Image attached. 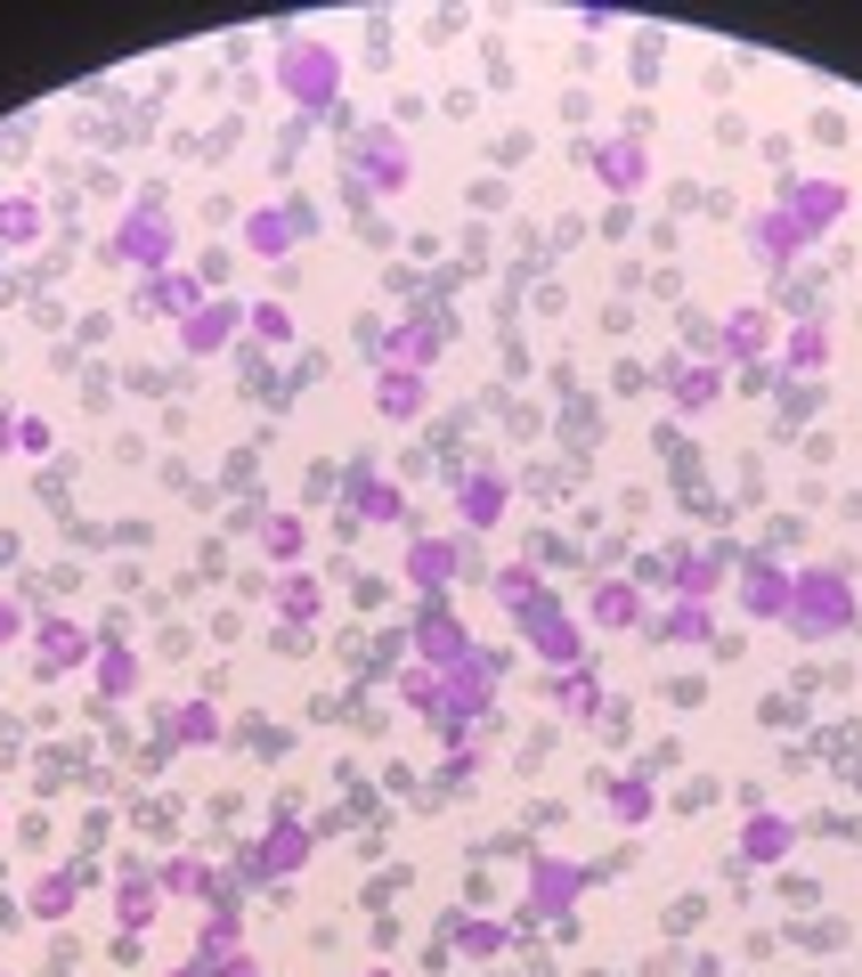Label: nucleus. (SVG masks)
<instances>
[{"label":"nucleus","mask_w":862,"mask_h":977,"mask_svg":"<svg viewBox=\"0 0 862 977\" xmlns=\"http://www.w3.org/2000/svg\"><path fill=\"white\" fill-rule=\"evenodd\" d=\"M790 620H797V635H830V628H854V595H846V571H805V579H790Z\"/></svg>","instance_id":"1"},{"label":"nucleus","mask_w":862,"mask_h":977,"mask_svg":"<svg viewBox=\"0 0 862 977\" xmlns=\"http://www.w3.org/2000/svg\"><path fill=\"white\" fill-rule=\"evenodd\" d=\"M277 82H285V98H294V107H334V90H343V66H334V49H326V41H285Z\"/></svg>","instance_id":"2"},{"label":"nucleus","mask_w":862,"mask_h":977,"mask_svg":"<svg viewBox=\"0 0 862 977\" xmlns=\"http://www.w3.org/2000/svg\"><path fill=\"white\" fill-rule=\"evenodd\" d=\"M521 628H529V635H537V652H545V660H554V668H569V660H586V652H578V644H586V635H578V620H569V611H562V603H545V595H537L529 611H521Z\"/></svg>","instance_id":"3"},{"label":"nucleus","mask_w":862,"mask_h":977,"mask_svg":"<svg viewBox=\"0 0 862 977\" xmlns=\"http://www.w3.org/2000/svg\"><path fill=\"white\" fill-rule=\"evenodd\" d=\"M115 253L122 261H139V269H155L171 253V228H164V213H155V204H139V213H130L122 228H115Z\"/></svg>","instance_id":"4"},{"label":"nucleus","mask_w":862,"mask_h":977,"mask_svg":"<svg viewBox=\"0 0 862 977\" xmlns=\"http://www.w3.org/2000/svg\"><path fill=\"white\" fill-rule=\"evenodd\" d=\"M237 326H245V310H237V302H204V310H196L188 326H179V343H188V358H212V351H220Z\"/></svg>","instance_id":"5"},{"label":"nucleus","mask_w":862,"mask_h":977,"mask_svg":"<svg viewBox=\"0 0 862 977\" xmlns=\"http://www.w3.org/2000/svg\"><path fill=\"white\" fill-rule=\"evenodd\" d=\"M741 603H749V620H790V579H781L773 562H749L741 571Z\"/></svg>","instance_id":"6"},{"label":"nucleus","mask_w":862,"mask_h":977,"mask_svg":"<svg viewBox=\"0 0 862 977\" xmlns=\"http://www.w3.org/2000/svg\"><path fill=\"white\" fill-rule=\"evenodd\" d=\"M790 196H797V204H790V220L805 228V237H814V228H830V220L846 213V188H839V179H797Z\"/></svg>","instance_id":"7"},{"label":"nucleus","mask_w":862,"mask_h":977,"mask_svg":"<svg viewBox=\"0 0 862 977\" xmlns=\"http://www.w3.org/2000/svg\"><path fill=\"white\" fill-rule=\"evenodd\" d=\"M415 644H424L432 677H439V668H456V660H464V628L448 620V611H424V628H415Z\"/></svg>","instance_id":"8"},{"label":"nucleus","mask_w":862,"mask_h":977,"mask_svg":"<svg viewBox=\"0 0 862 977\" xmlns=\"http://www.w3.org/2000/svg\"><path fill=\"white\" fill-rule=\"evenodd\" d=\"M724 326H733V334H724V351H733V358H749V367L773 351V310H733Z\"/></svg>","instance_id":"9"},{"label":"nucleus","mask_w":862,"mask_h":977,"mask_svg":"<svg viewBox=\"0 0 862 977\" xmlns=\"http://www.w3.org/2000/svg\"><path fill=\"white\" fill-rule=\"evenodd\" d=\"M741 856H749V863H781V856H790V822H781V815H749Z\"/></svg>","instance_id":"10"},{"label":"nucleus","mask_w":862,"mask_h":977,"mask_svg":"<svg viewBox=\"0 0 862 977\" xmlns=\"http://www.w3.org/2000/svg\"><path fill=\"white\" fill-rule=\"evenodd\" d=\"M448 571H456V546H448V537H415V546H407V579H415V586H439Z\"/></svg>","instance_id":"11"},{"label":"nucleus","mask_w":862,"mask_h":977,"mask_svg":"<svg viewBox=\"0 0 862 977\" xmlns=\"http://www.w3.org/2000/svg\"><path fill=\"white\" fill-rule=\"evenodd\" d=\"M358 164L375 171V188H399V179H407V147H399V139H367V147H358Z\"/></svg>","instance_id":"12"},{"label":"nucleus","mask_w":862,"mask_h":977,"mask_svg":"<svg viewBox=\"0 0 862 977\" xmlns=\"http://www.w3.org/2000/svg\"><path fill=\"white\" fill-rule=\"evenodd\" d=\"M667 392H675V407H692V416H700V407L716 399V367H667Z\"/></svg>","instance_id":"13"},{"label":"nucleus","mask_w":862,"mask_h":977,"mask_svg":"<svg viewBox=\"0 0 862 977\" xmlns=\"http://www.w3.org/2000/svg\"><path fill=\"white\" fill-rule=\"evenodd\" d=\"M643 171H651V164H643L635 139H611V147H603V179H611V188H643Z\"/></svg>","instance_id":"14"},{"label":"nucleus","mask_w":862,"mask_h":977,"mask_svg":"<svg viewBox=\"0 0 862 977\" xmlns=\"http://www.w3.org/2000/svg\"><path fill=\"white\" fill-rule=\"evenodd\" d=\"M375 407H383V416H415V407H424V383H415L407 367H390L383 392H375Z\"/></svg>","instance_id":"15"},{"label":"nucleus","mask_w":862,"mask_h":977,"mask_svg":"<svg viewBox=\"0 0 862 977\" xmlns=\"http://www.w3.org/2000/svg\"><path fill=\"white\" fill-rule=\"evenodd\" d=\"M756 245H765V253H773V269H781V261H790V253L805 245V228H797L790 213H765V220H756Z\"/></svg>","instance_id":"16"},{"label":"nucleus","mask_w":862,"mask_h":977,"mask_svg":"<svg viewBox=\"0 0 862 977\" xmlns=\"http://www.w3.org/2000/svg\"><path fill=\"white\" fill-rule=\"evenodd\" d=\"M594 620H603V628H635L643 620V595H635V586H603V595H594Z\"/></svg>","instance_id":"17"},{"label":"nucleus","mask_w":862,"mask_h":977,"mask_svg":"<svg viewBox=\"0 0 862 977\" xmlns=\"http://www.w3.org/2000/svg\"><path fill=\"white\" fill-rule=\"evenodd\" d=\"M73 660H82V628L49 620V628H41V668H73Z\"/></svg>","instance_id":"18"},{"label":"nucleus","mask_w":862,"mask_h":977,"mask_svg":"<svg viewBox=\"0 0 862 977\" xmlns=\"http://www.w3.org/2000/svg\"><path fill=\"white\" fill-rule=\"evenodd\" d=\"M269 871H294V863H309V831H294V822H277L269 831V856H260Z\"/></svg>","instance_id":"19"},{"label":"nucleus","mask_w":862,"mask_h":977,"mask_svg":"<svg viewBox=\"0 0 862 977\" xmlns=\"http://www.w3.org/2000/svg\"><path fill=\"white\" fill-rule=\"evenodd\" d=\"M277 603H285V620H301V628H309V620H318V579L294 571V579L277 586Z\"/></svg>","instance_id":"20"},{"label":"nucleus","mask_w":862,"mask_h":977,"mask_svg":"<svg viewBox=\"0 0 862 977\" xmlns=\"http://www.w3.org/2000/svg\"><path fill=\"white\" fill-rule=\"evenodd\" d=\"M529 880H537V896H545V905H569V896H578V871H569V863H554V856H537V871H529Z\"/></svg>","instance_id":"21"},{"label":"nucleus","mask_w":862,"mask_h":977,"mask_svg":"<svg viewBox=\"0 0 862 977\" xmlns=\"http://www.w3.org/2000/svg\"><path fill=\"white\" fill-rule=\"evenodd\" d=\"M790 367H797V375L830 367V334H822V326H797V334H790Z\"/></svg>","instance_id":"22"},{"label":"nucleus","mask_w":862,"mask_h":977,"mask_svg":"<svg viewBox=\"0 0 862 977\" xmlns=\"http://www.w3.org/2000/svg\"><path fill=\"white\" fill-rule=\"evenodd\" d=\"M464 513H473V522H496V513H505V481H496V473L464 481Z\"/></svg>","instance_id":"23"},{"label":"nucleus","mask_w":862,"mask_h":977,"mask_svg":"<svg viewBox=\"0 0 862 977\" xmlns=\"http://www.w3.org/2000/svg\"><path fill=\"white\" fill-rule=\"evenodd\" d=\"M603 799H611V815H618V822H643V815H651V782L626 774V782H611V790H603Z\"/></svg>","instance_id":"24"},{"label":"nucleus","mask_w":862,"mask_h":977,"mask_svg":"<svg viewBox=\"0 0 862 977\" xmlns=\"http://www.w3.org/2000/svg\"><path fill=\"white\" fill-rule=\"evenodd\" d=\"M130 684H139V660H130V652H107V660H98V692H115V701H122Z\"/></svg>","instance_id":"25"},{"label":"nucleus","mask_w":862,"mask_h":977,"mask_svg":"<svg viewBox=\"0 0 862 977\" xmlns=\"http://www.w3.org/2000/svg\"><path fill=\"white\" fill-rule=\"evenodd\" d=\"M155 302H164V310H179V318L204 310V302H196V277H155Z\"/></svg>","instance_id":"26"},{"label":"nucleus","mask_w":862,"mask_h":977,"mask_svg":"<svg viewBox=\"0 0 862 977\" xmlns=\"http://www.w3.org/2000/svg\"><path fill=\"white\" fill-rule=\"evenodd\" d=\"M33 228H41V213H33V204H0V237H9V245H24Z\"/></svg>","instance_id":"27"},{"label":"nucleus","mask_w":862,"mask_h":977,"mask_svg":"<svg viewBox=\"0 0 862 977\" xmlns=\"http://www.w3.org/2000/svg\"><path fill=\"white\" fill-rule=\"evenodd\" d=\"M496 595H505L513 611H529V603H537V571H505V579H496Z\"/></svg>","instance_id":"28"},{"label":"nucleus","mask_w":862,"mask_h":977,"mask_svg":"<svg viewBox=\"0 0 862 977\" xmlns=\"http://www.w3.org/2000/svg\"><path fill=\"white\" fill-rule=\"evenodd\" d=\"M179 741H212L220 726H212V709H204V701H188V709H179V726H171Z\"/></svg>","instance_id":"29"},{"label":"nucleus","mask_w":862,"mask_h":977,"mask_svg":"<svg viewBox=\"0 0 862 977\" xmlns=\"http://www.w3.org/2000/svg\"><path fill=\"white\" fill-rule=\"evenodd\" d=\"M164 888H171V896L204 888V863H196V856H171V863H164Z\"/></svg>","instance_id":"30"},{"label":"nucleus","mask_w":862,"mask_h":977,"mask_svg":"<svg viewBox=\"0 0 862 977\" xmlns=\"http://www.w3.org/2000/svg\"><path fill=\"white\" fill-rule=\"evenodd\" d=\"M66 905H73V880H41V888H33V912H41V920H58Z\"/></svg>","instance_id":"31"},{"label":"nucleus","mask_w":862,"mask_h":977,"mask_svg":"<svg viewBox=\"0 0 862 977\" xmlns=\"http://www.w3.org/2000/svg\"><path fill=\"white\" fill-rule=\"evenodd\" d=\"M122 920H130V929H147V920H155V888L130 880V888H122Z\"/></svg>","instance_id":"32"},{"label":"nucleus","mask_w":862,"mask_h":977,"mask_svg":"<svg viewBox=\"0 0 862 977\" xmlns=\"http://www.w3.org/2000/svg\"><path fill=\"white\" fill-rule=\"evenodd\" d=\"M554 701H569V709H578V717H586V709H594V701H603V692H594V684H586V677H569V684H562V677H554Z\"/></svg>","instance_id":"33"},{"label":"nucleus","mask_w":862,"mask_h":977,"mask_svg":"<svg viewBox=\"0 0 862 977\" xmlns=\"http://www.w3.org/2000/svg\"><path fill=\"white\" fill-rule=\"evenodd\" d=\"M245 237H252L260 253H285V220H277V213H260V220L245 228Z\"/></svg>","instance_id":"34"},{"label":"nucleus","mask_w":862,"mask_h":977,"mask_svg":"<svg viewBox=\"0 0 862 977\" xmlns=\"http://www.w3.org/2000/svg\"><path fill=\"white\" fill-rule=\"evenodd\" d=\"M260 537H269V554H277V562H294V554H301V530H294V522H269Z\"/></svg>","instance_id":"35"},{"label":"nucleus","mask_w":862,"mask_h":977,"mask_svg":"<svg viewBox=\"0 0 862 977\" xmlns=\"http://www.w3.org/2000/svg\"><path fill=\"white\" fill-rule=\"evenodd\" d=\"M773 383H781V367H765V358H756V367H741V392H749V399L773 392Z\"/></svg>","instance_id":"36"},{"label":"nucleus","mask_w":862,"mask_h":977,"mask_svg":"<svg viewBox=\"0 0 862 977\" xmlns=\"http://www.w3.org/2000/svg\"><path fill=\"white\" fill-rule=\"evenodd\" d=\"M252 326L269 334V343H285V334H294V326H285V310H277V302H260V310H252Z\"/></svg>","instance_id":"37"},{"label":"nucleus","mask_w":862,"mask_h":977,"mask_svg":"<svg viewBox=\"0 0 862 977\" xmlns=\"http://www.w3.org/2000/svg\"><path fill=\"white\" fill-rule=\"evenodd\" d=\"M496 945H505V929H480V920L464 929V954H496Z\"/></svg>","instance_id":"38"},{"label":"nucleus","mask_w":862,"mask_h":977,"mask_svg":"<svg viewBox=\"0 0 862 977\" xmlns=\"http://www.w3.org/2000/svg\"><path fill=\"white\" fill-rule=\"evenodd\" d=\"M220 977H260V961H252V954H228V961H220Z\"/></svg>","instance_id":"39"},{"label":"nucleus","mask_w":862,"mask_h":977,"mask_svg":"<svg viewBox=\"0 0 862 977\" xmlns=\"http://www.w3.org/2000/svg\"><path fill=\"white\" fill-rule=\"evenodd\" d=\"M9 635H17V611H9V603H0V644H9Z\"/></svg>","instance_id":"40"},{"label":"nucleus","mask_w":862,"mask_h":977,"mask_svg":"<svg viewBox=\"0 0 862 977\" xmlns=\"http://www.w3.org/2000/svg\"><path fill=\"white\" fill-rule=\"evenodd\" d=\"M9 441H17V424H9V416H0V448H9Z\"/></svg>","instance_id":"41"}]
</instances>
